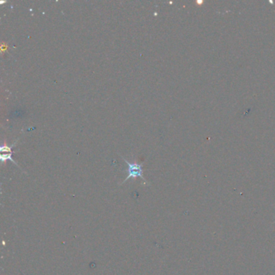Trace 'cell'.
Returning <instances> with one entry per match:
<instances>
[{"label": "cell", "mask_w": 275, "mask_h": 275, "mask_svg": "<svg viewBox=\"0 0 275 275\" xmlns=\"http://www.w3.org/2000/svg\"><path fill=\"white\" fill-rule=\"evenodd\" d=\"M123 160L124 161L125 163L127 165V168L126 169V173H127V177L124 179V181L122 182L121 184L127 182V180L130 178H136V177H140L141 179L144 181V183L146 185H148V182L146 181L145 177H144V170H143V163H140L138 164L136 162H128L127 160L122 157Z\"/></svg>", "instance_id": "6da1fadb"}, {"label": "cell", "mask_w": 275, "mask_h": 275, "mask_svg": "<svg viewBox=\"0 0 275 275\" xmlns=\"http://www.w3.org/2000/svg\"><path fill=\"white\" fill-rule=\"evenodd\" d=\"M0 158H1V160H2V162H4L5 161H7V160H9V161H11V162H13L14 164L16 165L19 167V165L16 163V161L12 158V153H7V154H3V155H1V156H0ZM19 168H20V167H19Z\"/></svg>", "instance_id": "7a4b0ae2"}, {"label": "cell", "mask_w": 275, "mask_h": 275, "mask_svg": "<svg viewBox=\"0 0 275 275\" xmlns=\"http://www.w3.org/2000/svg\"><path fill=\"white\" fill-rule=\"evenodd\" d=\"M19 140V139H18ZM17 140H16V142H15V143L13 144V145H12L11 146H10V147H8V146H7V145H5V146H2V147H1V148H0V151H1V152H7V153H12V151H11V149H12V148H13L14 146L16 145V142H17Z\"/></svg>", "instance_id": "3957f363"}]
</instances>
